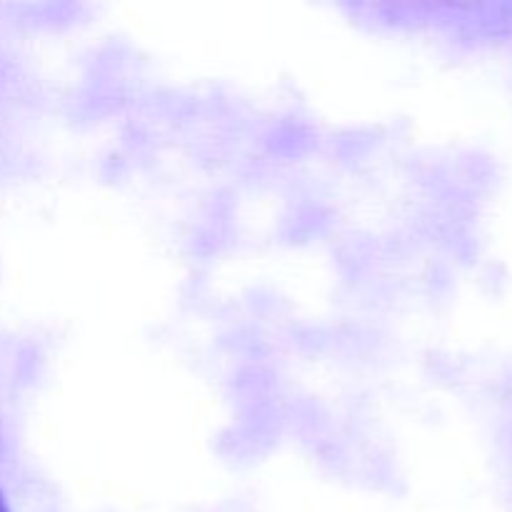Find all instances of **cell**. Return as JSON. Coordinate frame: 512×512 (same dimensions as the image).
<instances>
[{
  "mask_svg": "<svg viewBox=\"0 0 512 512\" xmlns=\"http://www.w3.org/2000/svg\"><path fill=\"white\" fill-rule=\"evenodd\" d=\"M0 512H8V505H5V500H3V495H0Z\"/></svg>",
  "mask_w": 512,
  "mask_h": 512,
  "instance_id": "1",
  "label": "cell"
}]
</instances>
